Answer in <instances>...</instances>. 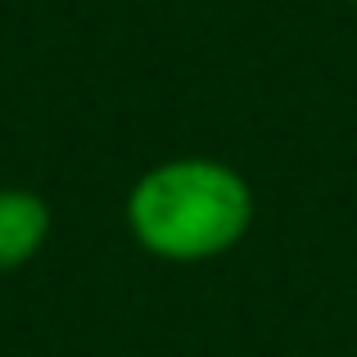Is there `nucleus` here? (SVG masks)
<instances>
[{
    "mask_svg": "<svg viewBox=\"0 0 357 357\" xmlns=\"http://www.w3.org/2000/svg\"><path fill=\"white\" fill-rule=\"evenodd\" d=\"M122 213L131 240L149 258L195 267L240 249L258 199L236 163L213 154H176L136 176Z\"/></svg>",
    "mask_w": 357,
    "mask_h": 357,
    "instance_id": "obj_1",
    "label": "nucleus"
},
{
    "mask_svg": "<svg viewBox=\"0 0 357 357\" xmlns=\"http://www.w3.org/2000/svg\"><path fill=\"white\" fill-rule=\"evenodd\" d=\"M50 240V204L23 185H0V271H18Z\"/></svg>",
    "mask_w": 357,
    "mask_h": 357,
    "instance_id": "obj_2",
    "label": "nucleus"
}]
</instances>
